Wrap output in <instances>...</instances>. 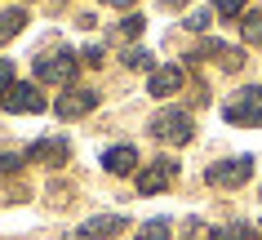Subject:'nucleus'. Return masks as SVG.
<instances>
[{
	"label": "nucleus",
	"mask_w": 262,
	"mask_h": 240,
	"mask_svg": "<svg viewBox=\"0 0 262 240\" xmlns=\"http://www.w3.org/2000/svg\"><path fill=\"white\" fill-rule=\"evenodd\" d=\"M31 71H36V85L71 89V85H76V71H80V54H76V49H67V45L40 49V54H36V62H31Z\"/></svg>",
	"instance_id": "f257e3e1"
},
{
	"label": "nucleus",
	"mask_w": 262,
	"mask_h": 240,
	"mask_svg": "<svg viewBox=\"0 0 262 240\" xmlns=\"http://www.w3.org/2000/svg\"><path fill=\"white\" fill-rule=\"evenodd\" d=\"M80 62L84 67H102V45H89V49L80 54Z\"/></svg>",
	"instance_id": "5701e85b"
},
{
	"label": "nucleus",
	"mask_w": 262,
	"mask_h": 240,
	"mask_svg": "<svg viewBox=\"0 0 262 240\" xmlns=\"http://www.w3.org/2000/svg\"><path fill=\"white\" fill-rule=\"evenodd\" d=\"M98 165H102L107 173H116V178H124V173H138V169H142L138 147H134V142H116V147H107Z\"/></svg>",
	"instance_id": "f8f14e48"
},
{
	"label": "nucleus",
	"mask_w": 262,
	"mask_h": 240,
	"mask_svg": "<svg viewBox=\"0 0 262 240\" xmlns=\"http://www.w3.org/2000/svg\"><path fill=\"white\" fill-rule=\"evenodd\" d=\"M9 89H14V62H9V58H0V102H5Z\"/></svg>",
	"instance_id": "4be33fe9"
},
{
	"label": "nucleus",
	"mask_w": 262,
	"mask_h": 240,
	"mask_svg": "<svg viewBox=\"0 0 262 240\" xmlns=\"http://www.w3.org/2000/svg\"><path fill=\"white\" fill-rule=\"evenodd\" d=\"M182 240H195V236H182Z\"/></svg>",
	"instance_id": "393cba45"
},
{
	"label": "nucleus",
	"mask_w": 262,
	"mask_h": 240,
	"mask_svg": "<svg viewBox=\"0 0 262 240\" xmlns=\"http://www.w3.org/2000/svg\"><path fill=\"white\" fill-rule=\"evenodd\" d=\"M249 178H253V156H227V160H213L205 169V183L213 191H240Z\"/></svg>",
	"instance_id": "7ed1b4c3"
},
{
	"label": "nucleus",
	"mask_w": 262,
	"mask_h": 240,
	"mask_svg": "<svg viewBox=\"0 0 262 240\" xmlns=\"http://www.w3.org/2000/svg\"><path fill=\"white\" fill-rule=\"evenodd\" d=\"M98 5H111V9H134L138 0H98Z\"/></svg>",
	"instance_id": "b1692460"
},
{
	"label": "nucleus",
	"mask_w": 262,
	"mask_h": 240,
	"mask_svg": "<svg viewBox=\"0 0 262 240\" xmlns=\"http://www.w3.org/2000/svg\"><path fill=\"white\" fill-rule=\"evenodd\" d=\"M142 27H147V18H142V14H124L120 23H116V36H120V40H138Z\"/></svg>",
	"instance_id": "f3484780"
},
{
	"label": "nucleus",
	"mask_w": 262,
	"mask_h": 240,
	"mask_svg": "<svg viewBox=\"0 0 262 240\" xmlns=\"http://www.w3.org/2000/svg\"><path fill=\"white\" fill-rule=\"evenodd\" d=\"M27 165H45V169H62L71 160V142L67 138H36V142H27Z\"/></svg>",
	"instance_id": "9d476101"
},
{
	"label": "nucleus",
	"mask_w": 262,
	"mask_h": 240,
	"mask_svg": "<svg viewBox=\"0 0 262 240\" xmlns=\"http://www.w3.org/2000/svg\"><path fill=\"white\" fill-rule=\"evenodd\" d=\"M209 9L222 14V18H240V14L249 9V0H209Z\"/></svg>",
	"instance_id": "412c9836"
},
{
	"label": "nucleus",
	"mask_w": 262,
	"mask_h": 240,
	"mask_svg": "<svg viewBox=\"0 0 262 240\" xmlns=\"http://www.w3.org/2000/svg\"><path fill=\"white\" fill-rule=\"evenodd\" d=\"M124 67L129 71H147L151 67V54H147V49H142V45H129V49H124V58H120Z\"/></svg>",
	"instance_id": "a211bd4d"
},
{
	"label": "nucleus",
	"mask_w": 262,
	"mask_h": 240,
	"mask_svg": "<svg viewBox=\"0 0 262 240\" xmlns=\"http://www.w3.org/2000/svg\"><path fill=\"white\" fill-rule=\"evenodd\" d=\"M169 231H173L169 218H147V223L138 227V236H134V240H169Z\"/></svg>",
	"instance_id": "dca6fc26"
},
{
	"label": "nucleus",
	"mask_w": 262,
	"mask_h": 240,
	"mask_svg": "<svg viewBox=\"0 0 262 240\" xmlns=\"http://www.w3.org/2000/svg\"><path fill=\"white\" fill-rule=\"evenodd\" d=\"M98 107V89H89V85H71V89H62L54 98V116L58 120H84V116Z\"/></svg>",
	"instance_id": "1a4fd4ad"
},
{
	"label": "nucleus",
	"mask_w": 262,
	"mask_h": 240,
	"mask_svg": "<svg viewBox=\"0 0 262 240\" xmlns=\"http://www.w3.org/2000/svg\"><path fill=\"white\" fill-rule=\"evenodd\" d=\"M173 178H178V160L173 156H156L134 173V187H138V196H160V191L173 187Z\"/></svg>",
	"instance_id": "39448f33"
},
{
	"label": "nucleus",
	"mask_w": 262,
	"mask_h": 240,
	"mask_svg": "<svg viewBox=\"0 0 262 240\" xmlns=\"http://www.w3.org/2000/svg\"><path fill=\"white\" fill-rule=\"evenodd\" d=\"M23 165H27V156H23V151H0V178L23 173Z\"/></svg>",
	"instance_id": "6ab92c4d"
},
{
	"label": "nucleus",
	"mask_w": 262,
	"mask_h": 240,
	"mask_svg": "<svg viewBox=\"0 0 262 240\" xmlns=\"http://www.w3.org/2000/svg\"><path fill=\"white\" fill-rule=\"evenodd\" d=\"M9 116H40L45 107H49V98L40 94V85L36 80H14V89L5 94V102H0Z\"/></svg>",
	"instance_id": "423d86ee"
},
{
	"label": "nucleus",
	"mask_w": 262,
	"mask_h": 240,
	"mask_svg": "<svg viewBox=\"0 0 262 240\" xmlns=\"http://www.w3.org/2000/svg\"><path fill=\"white\" fill-rule=\"evenodd\" d=\"M129 231V213H94V218H84L67 240H116Z\"/></svg>",
	"instance_id": "0eeeda50"
},
{
	"label": "nucleus",
	"mask_w": 262,
	"mask_h": 240,
	"mask_svg": "<svg viewBox=\"0 0 262 240\" xmlns=\"http://www.w3.org/2000/svg\"><path fill=\"white\" fill-rule=\"evenodd\" d=\"M222 120L240 129H262V85H245L235 89V98L222 107Z\"/></svg>",
	"instance_id": "20e7f679"
},
{
	"label": "nucleus",
	"mask_w": 262,
	"mask_h": 240,
	"mask_svg": "<svg viewBox=\"0 0 262 240\" xmlns=\"http://www.w3.org/2000/svg\"><path fill=\"white\" fill-rule=\"evenodd\" d=\"M182 27L187 31H209L213 27V9H191V14L182 18Z\"/></svg>",
	"instance_id": "aec40b11"
},
{
	"label": "nucleus",
	"mask_w": 262,
	"mask_h": 240,
	"mask_svg": "<svg viewBox=\"0 0 262 240\" xmlns=\"http://www.w3.org/2000/svg\"><path fill=\"white\" fill-rule=\"evenodd\" d=\"M209 240H253V223H222L209 231Z\"/></svg>",
	"instance_id": "2eb2a0df"
},
{
	"label": "nucleus",
	"mask_w": 262,
	"mask_h": 240,
	"mask_svg": "<svg viewBox=\"0 0 262 240\" xmlns=\"http://www.w3.org/2000/svg\"><path fill=\"white\" fill-rule=\"evenodd\" d=\"M205 58H213L222 71H240V67H245V54H240L235 45H227V40H213V36H205V40H200L191 54H187V67L205 62Z\"/></svg>",
	"instance_id": "6e6552de"
},
{
	"label": "nucleus",
	"mask_w": 262,
	"mask_h": 240,
	"mask_svg": "<svg viewBox=\"0 0 262 240\" xmlns=\"http://www.w3.org/2000/svg\"><path fill=\"white\" fill-rule=\"evenodd\" d=\"M235 27H240V40H245V45L262 49V9H245Z\"/></svg>",
	"instance_id": "ddd939ff"
},
{
	"label": "nucleus",
	"mask_w": 262,
	"mask_h": 240,
	"mask_svg": "<svg viewBox=\"0 0 262 240\" xmlns=\"http://www.w3.org/2000/svg\"><path fill=\"white\" fill-rule=\"evenodd\" d=\"M147 134H151L156 142H165V147H187V142L195 138V120H191L187 107H160V112L151 116Z\"/></svg>",
	"instance_id": "f03ea898"
},
{
	"label": "nucleus",
	"mask_w": 262,
	"mask_h": 240,
	"mask_svg": "<svg viewBox=\"0 0 262 240\" xmlns=\"http://www.w3.org/2000/svg\"><path fill=\"white\" fill-rule=\"evenodd\" d=\"M182 85H187V67L182 62L151 67V76H147V94L151 98H173V94H182Z\"/></svg>",
	"instance_id": "9b49d317"
},
{
	"label": "nucleus",
	"mask_w": 262,
	"mask_h": 240,
	"mask_svg": "<svg viewBox=\"0 0 262 240\" xmlns=\"http://www.w3.org/2000/svg\"><path fill=\"white\" fill-rule=\"evenodd\" d=\"M27 27V9H0V45H9Z\"/></svg>",
	"instance_id": "4468645a"
}]
</instances>
